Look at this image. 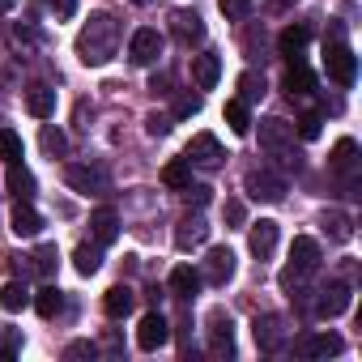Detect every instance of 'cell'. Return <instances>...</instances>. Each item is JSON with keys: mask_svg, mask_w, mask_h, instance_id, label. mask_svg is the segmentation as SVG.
<instances>
[{"mask_svg": "<svg viewBox=\"0 0 362 362\" xmlns=\"http://www.w3.org/2000/svg\"><path fill=\"white\" fill-rule=\"evenodd\" d=\"M115 39H119V26L107 18V13H94L90 26L77 35V56L81 64H107L115 56Z\"/></svg>", "mask_w": 362, "mask_h": 362, "instance_id": "cell-1", "label": "cell"}, {"mask_svg": "<svg viewBox=\"0 0 362 362\" xmlns=\"http://www.w3.org/2000/svg\"><path fill=\"white\" fill-rule=\"evenodd\" d=\"M324 69H328V77H332L337 86H354V73H358V64H354V52H349L341 39L324 43Z\"/></svg>", "mask_w": 362, "mask_h": 362, "instance_id": "cell-2", "label": "cell"}, {"mask_svg": "<svg viewBox=\"0 0 362 362\" xmlns=\"http://www.w3.org/2000/svg\"><path fill=\"white\" fill-rule=\"evenodd\" d=\"M166 341H170V324H166V315H162V311H145L141 324H136V345H141L145 354H153V349H162Z\"/></svg>", "mask_w": 362, "mask_h": 362, "instance_id": "cell-3", "label": "cell"}, {"mask_svg": "<svg viewBox=\"0 0 362 362\" xmlns=\"http://www.w3.org/2000/svg\"><path fill=\"white\" fill-rule=\"evenodd\" d=\"M243 188H247V197L252 201H281L286 197V179L281 175H273V170H247V179H243Z\"/></svg>", "mask_w": 362, "mask_h": 362, "instance_id": "cell-4", "label": "cell"}, {"mask_svg": "<svg viewBox=\"0 0 362 362\" xmlns=\"http://www.w3.org/2000/svg\"><path fill=\"white\" fill-rule=\"evenodd\" d=\"M158 56H162V35L149 30V26H141V30L128 39V60L141 64V69H149V64H158Z\"/></svg>", "mask_w": 362, "mask_h": 362, "instance_id": "cell-5", "label": "cell"}, {"mask_svg": "<svg viewBox=\"0 0 362 362\" xmlns=\"http://www.w3.org/2000/svg\"><path fill=\"white\" fill-rule=\"evenodd\" d=\"M192 166H205V170H218L222 166V145H218V136H209V132H201V136H192L188 141V153H184Z\"/></svg>", "mask_w": 362, "mask_h": 362, "instance_id": "cell-6", "label": "cell"}, {"mask_svg": "<svg viewBox=\"0 0 362 362\" xmlns=\"http://www.w3.org/2000/svg\"><path fill=\"white\" fill-rule=\"evenodd\" d=\"M230 277H235V252H230V247H209L205 269H201V281H209V286H226Z\"/></svg>", "mask_w": 362, "mask_h": 362, "instance_id": "cell-7", "label": "cell"}, {"mask_svg": "<svg viewBox=\"0 0 362 362\" xmlns=\"http://www.w3.org/2000/svg\"><path fill=\"white\" fill-rule=\"evenodd\" d=\"M64 184L73 192L90 197V192H103L107 188V170H98V166H64Z\"/></svg>", "mask_w": 362, "mask_h": 362, "instance_id": "cell-8", "label": "cell"}, {"mask_svg": "<svg viewBox=\"0 0 362 362\" xmlns=\"http://www.w3.org/2000/svg\"><path fill=\"white\" fill-rule=\"evenodd\" d=\"M247 247H252V256H256V260H269V256L277 252V222H273V218H260V222H252Z\"/></svg>", "mask_w": 362, "mask_h": 362, "instance_id": "cell-9", "label": "cell"}, {"mask_svg": "<svg viewBox=\"0 0 362 362\" xmlns=\"http://www.w3.org/2000/svg\"><path fill=\"white\" fill-rule=\"evenodd\" d=\"M209 239V222L201 218V214H188L184 222H179V230H175V247L179 252H192V247H201Z\"/></svg>", "mask_w": 362, "mask_h": 362, "instance_id": "cell-10", "label": "cell"}, {"mask_svg": "<svg viewBox=\"0 0 362 362\" xmlns=\"http://www.w3.org/2000/svg\"><path fill=\"white\" fill-rule=\"evenodd\" d=\"M260 145L273 149V153H281L286 145H294V124H286V119H277V115L260 119Z\"/></svg>", "mask_w": 362, "mask_h": 362, "instance_id": "cell-11", "label": "cell"}, {"mask_svg": "<svg viewBox=\"0 0 362 362\" xmlns=\"http://www.w3.org/2000/svg\"><path fill=\"white\" fill-rule=\"evenodd\" d=\"M345 307H349V286H345V281H328V286L320 290V298H315V315H324V320L341 315Z\"/></svg>", "mask_w": 362, "mask_h": 362, "instance_id": "cell-12", "label": "cell"}, {"mask_svg": "<svg viewBox=\"0 0 362 362\" xmlns=\"http://www.w3.org/2000/svg\"><path fill=\"white\" fill-rule=\"evenodd\" d=\"M209 337H214L209 349H214L218 358H222V354H226V358L235 354V324H230L226 311H209Z\"/></svg>", "mask_w": 362, "mask_h": 362, "instance_id": "cell-13", "label": "cell"}, {"mask_svg": "<svg viewBox=\"0 0 362 362\" xmlns=\"http://www.w3.org/2000/svg\"><path fill=\"white\" fill-rule=\"evenodd\" d=\"M290 269L294 273H303V277H311L315 269H320V243L315 239H294V247H290Z\"/></svg>", "mask_w": 362, "mask_h": 362, "instance_id": "cell-14", "label": "cell"}, {"mask_svg": "<svg viewBox=\"0 0 362 362\" xmlns=\"http://www.w3.org/2000/svg\"><path fill=\"white\" fill-rule=\"evenodd\" d=\"M252 332H256V345H260V349H269V354L286 345V324H281L277 315H256Z\"/></svg>", "mask_w": 362, "mask_h": 362, "instance_id": "cell-15", "label": "cell"}, {"mask_svg": "<svg viewBox=\"0 0 362 362\" xmlns=\"http://www.w3.org/2000/svg\"><path fill=\"white\" fill-rule=\"evenodd\" d=\"M90 230H94V243H98V247L115 243V235H119V214H115L111 205L94 209V214H90Z\"/></svg>", "mask_w": 362, "mask_h": 362, "instance_id": "cell-16", "label": "cell"}, {"mask_svg": "<svg viewBox=\"0 0 362 362\" xmlns=\"http://www.w3.org/2000/svg\"><path fill=\"white\" fill-rule=\"evenodd\" d=\"M307 43H311V35H307V26H286L281 35H277V52L294 64V60H303V52H307Z\"/></svg>", "mask_w": 362, "mask_h": 362, "instance_id": "cell-17", "label": "cell"}, {"mask_svg": "<svg viewBox=\"0 0 362 362\" xmlns=\"http://www.w3.org/2000/svg\"><path fill=\"white\" fill-rule=\"evenodd\" d=\"M9 226H13V235H18V239H35V235L43 230V218H39L26 201H18V205H13V214H9Z\"/></svg>", "mask_w": 362, "mask_h": 362, "instance_id": "cell-18", "label": "cell"}, {"mask_svg": "<svg viewBox=\"0 0 362 362\" xmlns=\"http://www.w3.org/2000/svg\"><path fill=\"white\" fill-rule=\"evenodd\" d=\"M197 290H201V273L192 269V264H179V269H170V294L175 298H197Z\"/></svg>", "mask_w": 362, "mask_h": 362, "instance_id": "cell-19", "label": "cell"}, {"mask_svg": "<svg viewBox=\"0 0 362 362\" xmlns=\"http://www.w3.org/2000/svg\"><path fill=\"white\" fill-rule=\"evenodd\" d=\"M281 86H286V94H290V98H307V94H311V86H315V77H311V69H307L303 60H294V64L286 69V81H281Z\"/></svg>", "mask_w": 362, "mask_h": 362, "instance_id": "cell-20", "label": "cell"}, {"mask_svg": "<svg viewBox=\"0 0 362 362\" xmlns=\"http://www.w3.org/2000/svg\"><path fill=\"white\" fill-rule=\"evenodd\" d=\"M26 111H30L35 119H52V115H56V90L30 86V90H26Z\"/></svg>", "mask_w": 362, "mask_h": 362, "instance_id": "cell-21", "label": "cell"}, {"mask_svg": "<svg viewBox=\"0 0 362 362\" xmlns=\"http://www.w3.org/2000/svg\"><path fill=\"white\" fill-rule=\"evenodd\" d=\"M298 349H303L307 358H332V354H341V349H345V341H341L337 332H315V337H307Z\"/></svg>", "mask_w": 362, "mask_h": 362, "instance_id": "cell-22", "label": "cell"}, {"mask_svg": "<svg viewBox=\"0 0 362 362\" xmlns=\"http://www.w3.org/2000/svg\"><path fill=\"white\" fill-rule=\"evenodd\" d=\"M170 30L184 39V43H201V39H205V22H201V13H170Z\"/></svg>", "mask_w": 362, "mask_h": 362, "instance_id": "cell-23", "label": "cell"}, {"mask_svg": "<svg viewBox=\"0 0 362 362\" xmlns=\"http://www.w3.org/2000/svg\"><path fill=\"white\" fill-rule=\"evenodd\" d=\"M192 77H197V86H201V90H214V86H218V77H222V60H218L214 52L197 56V60H192Z\"/></svg>", "mask_w": 362, "mask_h": 362, "instance_id": "cell-24", "label": "cell"}, {"mask_svg": "<svg viewBox=\"0 0 362 362\" xmlns=\"http://www.w3.org/2000/svg\"><path fill=\"white\" fill-rule=\"evenodd\" d=\"M132 303H136V294H132L128 286H111V290L103 294V311H107L111 320H124V315L132 311Z\"/></svg>", "mask_w": 362, "mask_h": 362, "instance_id": "cell-25", "label": "cell"}, {"mask_svg": "<svg viewBox=\"0 0 362 362\" xmlns=\"http://www.w3.org/2000/svg\"><path fill=\"white\" fill-rule=\"evenodd\" d=\"M328 162H332L337 175H354V170H358V145H354L349 136H341V141L332 145V158H328Z\"/></svg>", "mask_w": 362, "mask_h": 362, "instance_id": "cell-26", "label": "cell"}, {"mask_svg": "<svg viewBox=\"0 0 362 362\" xmlns=\"http://www.w3.org/2000/svg\"><path fill=\"white\" fill-rule=\"evenodd\" d=\"M162 184L175 188V192H179V188H188V184H192V162H188V158L166 162V166H162Z\"/></svg>", "mask_w": 362, "mask_h": 362, "instance_id": "cell-27", "label": "cell"}, {"mask_svg": "<svg viewBox=\"0 0 362 362\" xmlns=\"http://www.w3.org/2000/svg\"><path fill=\"white\" fill-rule=\"evenodd\" d=\"M5 184H9V192H13L18 201H30V197H35V175H30L22 162L9 166V179H5Z\"/></svg>", "mask_w": 362, "mask_h": 362, "instance_id": "cell-28", "label": "cell"}, {"mask_svg": "<svg viewBox=\"0 0 362 362\" xmlns=\"http://www.w3.org/2000/svg\"><path fill=\"white\" fill-rule=\"evenodd\" d=\"M30 303H35V311H39L43 320H56V315L64 311V294H60L56 286H43V290H39V294H35Z\"/></svg>", "mask_w": 362, "mask_h": 362, "instance_id": "cell-29", "label": "cell"}, {"mask_svg": "<svg viewBox=\"0 0 362 362\" xmlns=\"http://www.w3.org/2000/svg\"><path fill=\"white\" fill-rule=\"evenodd\" d=\"M264 73H256V69H247V73H239V103H260L264 98Z\"/></svg>", "mask_w": 362, "mask_h": 362, "instance_id": "cell-30", "label": "cell"}, {"mask_svg": "<svg viewBox=\"0 0 362 362\" xmlns=\"http://www.w3.org/2000/svg\"><path fill=\"white\" fill-rule=\"evenodd\" d=\"M73 264H77V273H81V277H94V273L103 269V247H98V243H94V247H90V243H81V247L73 252Z\"/></svg>", "mask_w": 362, "mask_h": 362, "instance_id": "cell-31", "label": "cell"}, {"mask_svg": "<svg viewBox=\"0 0 362 362\" xmlns=\"http://www.w3.org/2000/svg\"><path fill=\"white\" fill-rule=\"evenodd\" d=\"M0 307H5V311H22V307H30V290H26L22 281H9L5 290H0Z\"/></svg>", "mask_w": 362, "mask_h": 362, "instance_id": "cell-32", "label": "cell"}, {"mask_svg": "<svg viewBox=\"0 0 362 362\" xmlns=\"http://www.w3.org/2000/svg\"><path fill=\"white\" fill-rule=\"evenodd\" d=\"M226 124H230V132H239V136H247L252 132V115H247V103H226Z\"/></svg>", "mask_w": 362, "mask_h": 362, "instance_id": "cell-33", "label": "cell"}, {"mask_svg": "<svg viewBox=\"0 0 362 362\" xmlns=\"http://www.w3.org/2000/svg\"><path fill=\"white\" fill-rule=\"evenodd\" d=\"M39 141H43V149H47L52 158H64V153H69V136H64V132H60L56 124H43Z\"/></svg>", "mask_w": 362, "mask_h": 362, "instance_id": "cell-34", "label": "cell"}, {"mask_svg": "<svg viewBox=\"0 0 362 362\" xmlns=\"http://www.w3.org/2000/svg\"><path fill=\"white\" fill-rule=\"evenodd\" d=\"M0 158H5L9 166H13V162H22V136H18V132H9V128H0Z\"/></svg>", "mask_w": 362, "mask_h": 362, "instance_id": "cell-35", "label": "cell"}, {"mask_svg": "<svg viewBox=\"0 0 362 362\" xmlns=\"http://www.w3.org/2000/svg\"><path fill=\"white\" fill-rule=\"evenodd\" d=\"M324 226H328V235H332V239H341V243L349 239V218H345V214L328 209V214H324Z\"/></svg>", "mask_w": 362, "mask_h": 362, "instance_id": "cell-36", "label": "cell"}, {"mask_svg": "<svg viewBox=\"0 0 362 362\" xmlns=\"http://www.w3.org/2000/svg\"><path fill=\"white\" fill-rule=\"evenodd\" d=\"M56 260H60V256H56V247H52V243H43V247L35 252V269H39L43 277H52V269H56Z\"/></svg>", "mask_w": 362, "mask_h": 362, "instance_id": "cell-37", "label": "cell"}, {"mask_svg": "<svg viewBox=\"0 0 362 362\" xmlns=\"http://www.w3.org/2000/svg\"><path fill=\"white\" fill-rule=\"evenodd\" d=\"M320 124H324L320 111H307V115L298 119V136H303V141H315V136H320Z\"/></svg>", "mask_w": 362, "mask_h": 362, "instance_id": "cell-38", "label": "cell"}, {"mask_svg": "<svg viewBox=\"0 0 362 362\" xmlns=\"http://www.w3.org/2000/svg\"><path fill=\"white\" fill-rule=\"evenodd\" d=\"M218 9H222L226 18H235V22H243V18L252 13V5H247V0H218Z\"/></svg>", "mask_w": 362, "mask_h": 362, "instance_id": "cell-39", "label": "cell"}, {"mask_svg": "<svg viewBox=\"0 0 362 362\" xmlns=\"http://www.w3.org/2000/svg\"><path fill=\"white\" fill-rule=\"evenodd\" d=\"M179 192H184V201H188V205H197V209H201V205H209V188H205V184H188V188H179Z\"/></svg>", "mask_w": 362, "mask_h": 362, "instance_id": "cell-40", "label": "cell"}, {"mask_svg": "<svg viewBox=\"0 0 362 362\" xmlns=\"http://www.w3.org/2000/svg\"><path fill=\"white\" fill-rule=\"evenodd\" d=\"M197 111H201V98H197V94H184V98L175 103V119H188V115H197Z\"/></svg>", "mask_w": 362, "mask_h": 362, "instance_id": "cell-41", "label": "cell"}, {"mask_svg": "<svg viewBox=\"0 0 362 362\" xmlns=\"http://www.w3.org/2000/svg\"><path fill=\"white\" fill-rule=\"evenodd\" d=\"M145 132H149V136H166V132H170V119H166V115H149V119H145Z\"/></svg>", "mask_w": 362, "mask_h": 362, "instance_id": "cell-42", "label": "cell"}, {"mask_svg": "<svg viewBox=\"0 0 362 362\" xmlns=\"http://www.w3.org/2000/svg\"><path fill=\"white\" fill-rule=\"evenodd\" d=\"M222 214H226V222H230V226H243V218H247V214H243V201H226V209H222Z\"/></svg>", "mask_w": 362, "mask_h": 362, "instance_id": "cell-43", "label": "cell"}, {"mask_svg": "<svg viewBox=\"0 0 362 362\" xmlns=\"http://www.w3.org/2000/svg\"><path fill=\"white\" fill-rule=\"evenodd\" d=\"M64 358H94V345H90V341H73V345L64 349Z\"/></svg>", "mask_w": 362, "mask_h": 362, "instance_id": "cell-44", "label": "cell"}, {"mask_svg": "<svg viewBox=\"0 0 362 362\" xmlns=\"http://www.w3.org/2000/svg\"><path fill=\"white\" fill-rule=\"evenodd\" d=\"M52 9H56L60 18H73V13H77V0H52Z\"/></svg>", "mask_w": 362, "mask_h": 362, "instance_id": "cell-45", "label": "cell"}, {"mask_svg": "<svg viewBox=\"0 0 362 362\" xmlns=\"http://www.w3.org/2000/svg\"><path fill=\"white\" fill-rule=\"evenodd\" d=\"M166 86H170V81H166V77H153V81H149V94H170V90H166Z\"/></svg>", "mask_w": 362, "mask_h": 362, "instance_id": "cell-46", "label": "cell"}, {"mask_svg": "<svg viewBox=\"0 0 362 362\" xmlns=\"http://www.w3.org/2000/svg\"><path fill=\"white\" fill-rule=\"evenodd\" d=\"M13 35H18V39H26V43H30V39H39V35H35L30 26H13Z\"/></svg>", "mask_w": 362, "mask_h": 362, "instance_id": "cell-47", "label": "cell"}, {"mask_svg": "<svg viewBox=\"0 0 362 362\" xmlns=\"http://www.w3.org/2000/svg\"><path fill=\"white\" fill-rule=\"evenodd\" d=\"M273 5H277V9H290V5H298V0H273Z\"/></svg>", "mask_w": 362, "mask_h": 362, "instance_id": "cell-48", "label": "cell"}, {"mask_svg": "<svg viewBox=\"0 0 362 362\" xmlns=\"http://www.w3.org/2000/svg\"><path fill=\"white\" fill-rule=\"evenodd\" d=\"M9 5H13V0H0V13H5V9H9Z\"/></svg>", "mask_w": 362, "mask_h": 362, "instance_id": "cell-49", "label": "cell"}, {"mask_svg": "<svg viewBox=\"0 0 362 362\" xmlns=\"http://www.w3.org/2000/svg\"><path fill=\"white\" fill-rule=\"evenodd\" d=\"M132 5H149V0H132Z\"/></svg>", "mask_w": 362, "mask_h": 362, "instance_id": "cell-50", "label": "cell"}]
</instances>
